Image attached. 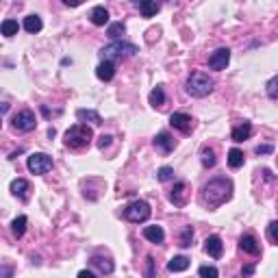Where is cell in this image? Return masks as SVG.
<instances>
[{"label":"cell","mask_w":278,"mask_h":278,"mask_svg":"<svg viewBox=\"0 0 278 278\" xmlns=\"http://www.w3.org/2000/svg\"><path fill=\"white\" fill-rule=\"evenodd\" d=\"M66 7H79V4H83V0H61Z\"/></svg>","instance_id":"cell-39"},{"label":"cell","mask_w":278,"mask_h":278,"mask_svg":"<svg viewBox=\"0 0 278 278\" xmlns=\"http://www.w3.org/2000/svg\"><path fill=\"white\" fill-rule=\"evenodd\" d=\"M263 174H265V181H272V179H274V176H272V172H270V170H263Z\"/></svg>","instance_id":"cell-41"},{"label":"cell","mask_w":278,"mask_h":278,"mask_svg":"<svg viewBox=\"0 0 278 278\" xmlns=\"http://www.w3.org/2000/svg\"><path fill=\"white\" fill-rule=\"evenodd\" d=\"M191 239H193V228L191 226H185L181 233V239H179V246L181 248H189L191 246Z\"/></svg>","instance_id":"cell-30"},{"label":"cell","mask_w":278,"mask_h":278,"mask_svg":"<svg viewBox=\"0 0 278 278\" xmlns=\"http://www.w3.org/2000/svg\"><path fill=\"white\" fill-rule=\"evenodd\" d=\"M90 17H92V24H96V26L109 24V11H106L104 7H93Z\"/></svg>","instance_id":"cell-21"},{"label":"cell","mask_w":278,"mask_h":278,"mask_svg":"<svg viewBox=\"0 0 278 278\" xmlns=\"http://www.w3.org/2000/svg\"><path fill=\"white\" fill-rule=\"evenodd\" d=\"M241 274H244V276H252L254 274V265H246V268L241 270Z\"/></svg>","instance_id":"cell-40"},{"label":"cell","mask_w":278,"mask_h":278,"mask_svg":"<svg viewBox=\"0 0 278 278\" xmlns=\"http://www.w3.org/2000/svg\"><path fill=\"white\" fill-rule=\"evenodd\" d=\"M170 200L176 204V206H183L187 202V183L185 181H179L172 189V193H170Z\"/></svg>","instance_id":"cell-15"},{"label":"cell","mask_w":278,"mask_h":278,"mask_svg":"<svg viewBox=\"0 0 278 278\" xmlns=\"http://www.w3.org/2000/svg\"><path fill=\"white\" fill-rule=\"evenodd\" d=\"M228 165L233 170H239L241 165H244V152H241L239 148H230L228 150Z\"/></svg>","instance_id":"cell-25"},{"label":"cell","mask_w":278,"mask_h":278,"mask_svg":"<svg viewBox=\"0 0 278 278\" xmlns=\"http://www.w3.org/2000/svg\"><path fill=\"white\" fill-rule=\"evenodd\" d=\"M200 161H202V168H213V165L217 163V159H215V150L213 148H202L200 150Z\"/></svg>","instance_id":"cell-26"},{"label":"cell","mask_w":278,"mask_h":278,"mask_svg":"<svg viewBox=\"0 0 278 278\" xmlns=\"http://www.w3.org/2000/svg\"><path fill=\"white\" fill-rule=\"evenodd\" d=\"M189 268V259L187 257H183V254H179V257H172L168 261V272H185Z\"/></svg>","instance_id":"cell-22"},{"label":"cell","mask_w":278,"mask_h":278,"mask_svg":"<svg viewBox=\"0 0 278 278\" xmlns=\"http://www.w3.org/2000/svg\"><path fill=\"white\" fill-rule=\"evenodd\" d=\"M17 22L15 20H4L2 22V26H0V31H2L4 37H13V35H17Z\"/></svg>","instance_id":"cell-29"},{"label":"cell","mask_w":278,"mask_h":278,"mask_svg":"<svg viewBox=\"0 0 278 278\" xmlns=\"http://www.w3.org/2000/svg\"><path fill=\"white\" fill-rule=\"evenodd\" d=\"M26 224H28V217L26 215H17L13 222H11V233H13V237L20 239L22 235L26 233Z\"/></svg>","instance_id":"cell-23"},{"label":"cell","mask_w":278,"mask_h":278,"mask_svg":"<svg viewBox=\"0 0 278 278\" xmlns=\"http://www.w3.org/2000/svg\"><path fill=\"white\" fill-rule=\"evenodd\" d=\"M239 248H241V250H244L246 254H252V257H259V254H261V246H259V241L254 239L252 235H241Z\"/></svg>","instance_id":"cell-13"},{"label":"cell","mask_w":278,"mask_h":278,"mask_svg":"<svg viewBox=\"0 0 278 278\" xmlns=\"http://www.w3.org/2000/svg\"><path fill=\"white\" fill-rule=\"evenodd\" d=\"M124 33H126V26H124V22H113V24L106 26V35H109L111 39H122Z\"/></svg>","instance_id":"cell-27"},{"label":"cell","mask_w":278,"mask_h":278,"mask_svg":"<svg viewBox=\"0 0 278 278\" xmlns=\"http://www.w3.org/2000/svg\"><path fill=\"white\" fill-rule=\"evenodd\" d=\"M0 274H2V276H11V270L9 268H2V272H0Z\"/></svg>","instance_id":"cell-42"},{"label":"cell","mask_w":278,"mask_h":278,"mask_svg":"<svg viewBox=\"0 0 278 278\" xmlns=\"http://www.w3.org/2000/svg\"><path fill=\"white\" fill-rule=\"evenodd\" d=\"M265 92H268V96H270V98L278 100V74L274 76V79H270V81H268V85H265Z\"/></svg>","instance_id":"cell-31"},{"label":"cell","mask_w":278,"mask_h":278,"mask_svg":"<svg viewBox=\"0 0 278 278\" xmlns=\"http://www.w3.org/2000/svg\"><path fill=\"white\" fill-rule=\"evenodd\" d=\"M146 276L148 278L155 276V259L152 257H146Z\"/></svg>","instance_id":"cell-36"},{"label":"cell","mask_w":278,"mask_h":278,"mask_svg":"<svg viewBox=\"0 0 278 278\" xmlns=\"http://www.w3.org/2000/svg\"><path fill=\"white\" fill-rule=\"evenodd\" d=\"M152 215V209L146 200H133L131 204H126L124 209V217L133 224H139V222H146L148 217Z\"/></svg>","instance_id":"cell-5"},{"label":"cell","mask_w":278,"mask_h":278,"mask_svg":"<svg viewBox=\"0 0 278 278\" xmlns=\"http://www.w3.org/2000/svg\"><path fill=\"white\" fill-rule=\"evenodd\" d=\"M96 76H98L100 81H104V83L113 81V76H115V63L109 61V59H102V63L96 68Z\"/></svg>","instance_id":"cell-12"},{"label":"cell","mask_w":278,"mask_h":278,"mask_svg":"<svg viewBox=\"0 0 278 278\" xmlns=\"http://www.w3.org/2000/svg\"><path fill=\"white\" fill-rule=\"evenodd\" d=\"M28 191H31V185H28V181L24 179H15L13 183H11V193H13L15 198H20V200H28Z\"/></svg>","instance_id":"cell-16"},{"label":"cell","mask_w":278,"mask_h":278,"mask_svg":"<svg viewBox=\"0 0 278 278\" xmlns=\"http://www.w3.org/2000/svg\"><path fill=\"white\" fill-rule=\"evenodd\" d=\"M204 252L209 254L213 259H220L224 254V244H222V237H217V235H211V237L204 239Z\"/></svg>","instance_id":"cell-10"},{"label":"cell","mask_w":278,"mask_h":278,"mask_svg":"<svg viewBox=\"0 0 278 278\" xmlns=\"http://www.w3.org/2000/svg\"><path fill=\"white\" fill-rule=\"evenodd\" d=\"M233 196V183L228 179H213L202 187V202L206 206H220Z\"/></svg>","instance_id":"cell-1"},{"label":"cell","mask_w":278,"mask_h":278,"mask_svg":"<svg viewBox=\"0 0 278 278\" xmlns=\"http://www.w3.org/2000/svg\"><path fill=\"white\" fill-rule=\"evenodd\" d=\"M131 2H137V0H131Z\"/></svg>","instance_id":"cell-44"},{"label":"cell","mask_w":278,"mask_h":278,"mask_svg":"<svg viewBox=\"0 0 278 278\" xmlns=\"http://www.w3.org/2000/svg\"><path fill=\"white\" fill-rule=\"evenodd\" d=\"M230 137H233V141H237V144H241V141L250 139L252 137V124L250 122H244L239 124V126L233 128V133H230Z\"/></svg>","instance_id":"cell-18"},{"label":"cell","mask_w":278,"mask_h":278,"mask_svg":"<svg viewBox=\"0 0 278 278\" xmlns=\"http://www.w3.org/2000/svg\"><path fill=\"white\" fill-rule=\"evenodd\" d=\"M174 146H176V141L172 139V135L170 133H159L157 137H155V148H159V150L163 152V155H170V152L174 150Z\"/></svg>","instance_id":"cell-14"},{"label":"cell","mask_w":278,"mask_h":278,"mask_svg":"<svg viewBox=\"0 0 278 278\" xmlns=\"http://www.w3.org/2000/svg\"><path fill=\"white\" fill-rule=\"evenodd\" d=\"M11 126L20 133H31L35 131L37 126V120H35V113L31 109H24V111H17V113L11 117Z\"/></svg>","instance_id":"cell-6"},{"label":"cell","mask_w":278,"mask_h":278,"mask_svg":"<svg viewBox=\"0 0 278 278\" xmlns=\"http://www.w3.org/2000/svg\"><path fill=\"white\" fill-rule=\"evenodd\" d=\"M213 87H215V83H213V79H209L204 72H191L189 79L185 81V92L193 98L209 96L213 92Z\"/></svg>","instance_id":"cell-2"},{"label":"cell","mask_w":278,"mask_h":278,"mask_svg":"<svg viewBox=\"0 0 278 278\" xmlns=\"http://www.w3.org/2000/svg\"><path fill=\"white\" fill-rule=\"evenodd\" d=\"M150 104L155 106V109H157V106H163L165 104V92H163L161 85L155 87V90L150 92Z\"/></svg>","instance_id":"cell-28"},{"label":"cell","mask_w":278,"mask_h":278,"mask_svg":"<svg viewBox=\"0 0 278 278\" xmlns=\"http://www.w3.org/2000/svg\"><path fill=\"white\" fill-rule=\"evenodd\" d=\"M26 165L33 174H46L52 170V157L46 155V152H35V155L28 157Z\"/></svg>","instance_id":"cell-7"},{"label":"cell","mask_w":278,"mask_h":278,"mask_svg":"<svg viewBox=\"0 0 278 278\" xmlns=\"http://www.w3.org/2000/svg\"><path fill=\"white\" fill-rule=\"evenodd\" d=\"M100 55H102V59H109V61H113V59H126V57L137 55V46L128 44V41H122V39H113L111 44H106L100 50Z\"/></svg>","instance_id":"cell-4"},{"label":"cell","mask_w":278,"mask_h":278,"mask_svg":"<svg viewBox=\"0 0 278 278\" xmlns=\"http://www.w3.org/2000/svg\"><path fill=\"white\" fill-rule=\"evenodd\" d=\"M228 61H230V50L228 48H217L209 57V68L215 70V72H222V70H226Z\"/></svg>","instance_id":"cell-8"},{"label":"cell","mask_w":278,"mask_h":278,"mask_svg":"<svg viewBox=\"0 0 278 278\" xmlns=\"http://www.w3.org/2000/svg\"><path fill=\"white\" fill-rule=\"evenodd\" d=\"M268 237L278 246V222H276V220L270 222V226H268Z\"/></svg>","instance_id":"cell-34"},{"label":"cell","mask_w":278,"mask_h":278,"mask_svg":"<svg viewBox=\"0 0 278 278\" xmlns=\"http://www.w3.org/2000/svg\"><path fill=\"white\" fill-rule=\"evenodd\" d=\"M170 126L181 131V133H189L193 128V120H191V115H187V113H172L170 115Z\"/></svg>","instance_id":"cell-9"},{"label":"cell","mask_w":278,"mask_h":278,"mask_svg":"<svg viewBox=\"0 0 278 278\" xmlns=\"http://www.w3.org/2000/svg\"><path fill=\"white\" fill-rule=\"evenodd\" d=\"M198 274L204 276V278H217L220 272H217V268H213V265H202V268L198 270Z\"/></svg>","instance_id":"cell-33"},{"label":"cell","mask_w":278,"mask_h":278,"mask_svg":"<svg viewBox=\"0 0 278 278\" xmlns=\"http://www.w3.org/2000/svg\"><path fill=\"white\" fill-rule=\"evenodd\" d=\"M76 120L79 122H83V124H102V115L98 113V111H93V109H79L76 111Z\"/></svg>","instance_id":"cell-17"},{"label":"cell","mask_w":278,"mask_h":278,"mask_svg":"<svg viewBox=\"0 0 278 278\" xmlns=\"http://www.w3.org/2000/svg\"><path fill=\"white\" fill-rule=\"evenodd\" d=\"M90 265L92 268H96L98 274H113V270H115V265L111 259H106V257H98V254H93V257L90 259Z\"/></svg>","instance_id":"cell-11"},{"label":"cell","mask_w":278,"mask_h":278,"mask_svg":"<svg viewBox=\"0 0 278 278\" xmlns=\"http://www.w3.org/2000/svg\"><path fill=\"white\" fill-rule=\"evenodd\" d=\"M168 2H174V0H168Z\"/></svg>","instance_id":"cell-43"},{"label":"cell","mask_w":278,"mask_h":278,"mask_svg":"<svg viewBox=\"0 0 278 278\" xmlns=\"http://www.w3.org/2000/svg\"><path fill=\"white\" fill-rule=\"evenodd\" d=\"M144 237L150 244H163L165 241V230L161 226H146L144 228Z\"/></svg>","instance_id":"cell-19"},{"label":"cell","mask_w":278,"mask_h":278,"mask_svg":"<svg viewBox=\"0 0 278 278\" xmlns=\"http://www.w3.org/2000/svg\"><path fill=\"white\" fill-rule=\"evenodd\" d=\"M254 152H257L259 157H261V155H272V152H274V146H272V144H261V146L254 148Z\"/></svg>","instance_id":"cell-35"},{"label":"cell","mask_w":278,"mask_h":278,"mask_svg":"<svg viewBox=\"0 0 278 278\" xmlns=\"http://www.w3.org/2000/svg\"><path fill=\"white\" fill-rule=\"evenodd\" d=\"M96 274H98V272H92V270H81V272H79L81 278H93Z\"/></svg>","instance_id":"cell-38"},{"label":"cell","mask_w":278,"mask_h":278,"mask_svg":"<svg viewBox=\"0 0 278 278\" xmlns=\"http://www.w3.org/2000/svg\"><path fill=\"white\" fill-rule=\"evenodd\" d=\"M159 9H161V4L157 0H141L139 2V11L144 17H155L159 13Z\"/></svg>","instance_id":"cell-20"},{"label":"cell","mask_w":278,"mask_h":278,"mask_svg":"<svg viewBox=\"0 0 278 278\" xmlns=\"http://www.w3.org/2000/svg\"><path fill=\"white\" fill-rule=\"evenodd\" d=\"M41 17L39 15H26L24 17V31L26 33H31V35H35V33H39L41 31Z\"/></svg>","instance_id":"cell-24"},{"label":"cell","mask_w":278,"mask_h":278,"mask_svg":"<svg viewBox=\"0 0 278 278\" xmlns=\"http://www.w3.org/2000/svg\"><path fill=\"white\" fill-rule=\"evenodd\" d=\"M92 139H93L92 128L87 126V124L81 122V124H74L72 128H68L63 144H66L68 148H72V150H81V148H87V146H90Z\"/></svg>","instance_id":"cell-3"},{"label":"cell","mask_w":278,"mask_h":278,"mask_svg":"<svg viewBox=\"0 0 278 278\" xmlns=\"http://www.w3.org/2000/svg\"><path fill=\"white\" fill-rule=\"evenodd\" d=\"M111 139H113L111 135H100V141H98V148H100V150H104L106 146H111Z\"/></svg>","instance_id":"cell-37"},{"label":"cell","mask_w":278,"mask_h":278,"mask_svg":"<svg viewBox=\"0 0 278 278\" xmlns=\"http://www.w3.org/2000/svg\"><path fill=\"white\" fill-rule=\"evenodd\" d=\"M157 179L161 181V183H165V181H172V179H174V170L170 168V165H163V168H159Z\"/></svg>","instance_id":"cell-32"}]
</instances>
